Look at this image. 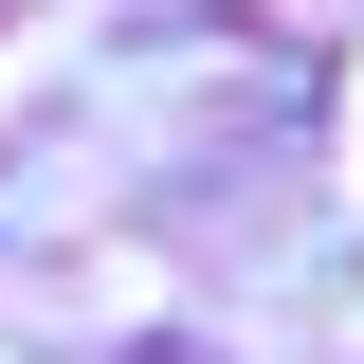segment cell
I'll use <instances>...</instances> for the list:
<instances>
[{
	"label": "cell",
	"mask_w": 364,
	"mask_h": 364,
	"mask_svg": "<svg viewBox=\"0 0 364 364\" xmlns=\"http://www.w3.org/2000/svg\"><path fill=\"white\" fill-rule=\"evenodd\" d=\"M146 364H200V346H146Z\"/></svg>",
	"instance_id": "cell-1"
}]
</instances>
